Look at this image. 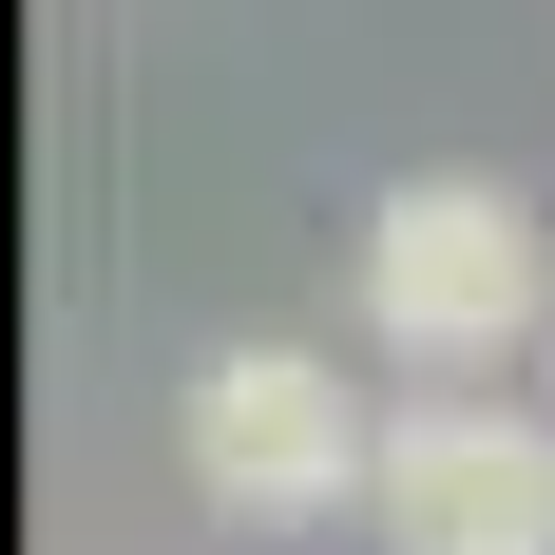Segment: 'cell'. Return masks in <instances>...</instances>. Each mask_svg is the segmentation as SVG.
<instances>
[{"label":"cell","instance_id":"3","mask_svg":"<svg viewBox=\"0 0 555 555\" xmlns=\"http://www.w3.org/2000/svg\"><path fill=\"white\" fill-rule=\"evenodd\" d=\"M364 517H384V555H555V422H517V402H402Z\"/></svg>","mask_w":555,"mask_h":555},{"label":"cell","instance_id":"1","mask_svg":"<svg viewBox=\"0 0 555 555\" xmlns=\"http://www.w3.org/2000/svg\"><path fill=\"white\" fill-rule=\"evenodd\" d=\"M172 441H192V499L249 517V537L345 517L364 479H384V422H364V384H345L326 345H211L192 402H172Z\"/></svg>","mask_w":555,"mask_h":555},{"label":"cell","instance_id":"2","mask_svg":"<svg viewBox=\"0 0 555 555\" xmlns=\"http://www.w3.org/2000/svg\"><path fill=\"white\" fill-rule=\"evenodd\" d=\"M555 307V249L499 172H402L364 211V326L402 364H517V326Z\"/></svg>","mask_w":555,"mask_h":555}]
</instances>
